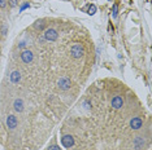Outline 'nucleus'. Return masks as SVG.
<instances>
[{
    "label": "nucleus",
    "mask_w": 152,
    "mask_h": 150,
    "mask_svg": "<svg viewBox=\"0 0 152 150\" xmlns=\"http://www.w3.org/2000/svg\"><path fill=\"white\" fill-rule=\"evenodd\" d=\"M144 144H146V141H144V138H142L140 136H137V137L134 138V146H135V149L137 150H140L144 146Z\"/></svg>",
    "instance_id": "nucleus-11"
},
{
    "label": "nucleus",
    "mask_w": 152,
    "mask_h": 150,
    "mask_svg": "<svg viewBox=\"0 0 152 150\" xmlns=\"http://www.w3.org/2000/svg\"><path fill=\"white\" fill-rule=\"evenodd\" d=\"M143 126V120L139 118V116H135L130 120V127L133 129H140Z\"/></svg>",
    "instance_id": "nucleus-8"
},
{
    "label": "nucleus",
    "mask_w": 152,
    "mask_h": 150,
    "mask_svg": "<svg viewBox=\"0 0 152 150\" xmlns=\"http://www.w3.org/2000/svg\"><path fill=\"white\" fill-rule=\"evenodd\" d=\"M5 34H7V27H3V35H5Z\"/></svg>",
    "instance_id": "nucleus-19"
},
{
    "label": "nucleus",
    "mask_w": 152,
    "mask_h": 150,
    "mask_svg": "<svg viewBox=\"0 0 152 150\" xmlns=\"http://www.w3.org/2000/svg\"><path fill=\"white\" fill-rule=\"evenodd\" d=\"M117 13H118V7H117V4H113V10H112V16H113V18L117 17Z\"/></svg>",
    "instance_id": "nucleus-14"
},
{
    "label": "nucleus",
    "mask_w": 152,
    "mask_h": 150,
    "mask_svg": "<svg viewBox=\"0 0 152 150\" xmlns=\"http://www.w3.org/2000/svg\"><path fill=\"white\" fill-rule=\"evenodd\" d=\"M13 109L16 110L17 113H22L25 109V104H24V100L22 98H16L13 101Z\"/></svg>",
    "instance_id": "nucleus-7"
},
{
    "label": "nucleus",
    "mask_w": 152,
    "mask_h": 150,
    "mask_svg": "<svg viewBox=\"0 0 152 150\" xmlns=\"http://www.w3.org/2000/svg\"><path fill=\"white\" fill-rule=\"evenodd\" d=\"M57 36H59V34H57V31L55 29H47L46 31H44V39L48 41L57 40Z\"/></svg>",
    "instance_id": "nucleus-4"
},
{
    "label": "nucleus",
    "mask_w": 152,
    "mask_h": 150,
    "mask_svg": "<svg viewBox=\"0 0 152 150\" xmlns=\"http://www.w3.org/2000/svg\"><path fill=\"white\" fill-rule=\"evenodd\" d=\"M70 85H71L70 79H69V78H65V76L60 78L59 82H57V87H59L61 91H68L69 88H70Z\"/></svg>",
    "instance_id": "nucleus-3"
},
{
    "label": "nucleus",
    "mask_w": 152,
    "mask_h": 150,
    "mask_svg": "<svg viewBox=\"0 0 152 150\" xmlns=\"http://www.w3.org/2000/svg\"><path fill=\"white\" fill-rule=\"evenodd\" d=\"M9 4H10V7H17V0H9Z\"/></svg>",
    "instance_id": "nucleus-16"
},
{
    "label": "nucleus",
    "mask_w": 152,
    "mask_h": 150,
    "mask_svg": "<svg viewBox=\"0 0 152 150\" xmlns=\"http://www.w3.org/2000/svg\"><path fill=\"white\" fill-rule=\"evenodd\" d=\"M5 123H7V127L9 129H15L16 127H17V124H18V120L13 114H9V115L7 116V119H5Z\"/></svg>",
    "instance_id": "nucleus-5"
},
{
    "label": "nucleus",
    "mask_w": 152,
    "mask_h": 150,
    "mask_svg": "<svg viewBox=\"0 0 152 150\" xmlns=\"http://www.w3.org/2000/svg\"><path fill=\"white\" fill-rule=\"evenodd\" d=\"M95 13H96V7L94 4H91L90 7H88V14L92 16V14H95Z\"/></svg>",
    "instance_id": "nucleus-13"
},
{
    "label": "nucleus",
    "mask_w": 152,
    "mask_h": 150,
    "mask_svg": "<svg viewBox=\"0 0 152 150\" xmlns=\"http://www.w3.org/2000/svg\"><path fill=\"white\" fill-rule=\"evenodd\" d=\"M61 144L64 148H71L74 145V137L71 135H65L61 137Z\"/></svg>",
    "instance_id": "nucleus-6"
},
{
    "label": "nucleus",
    "mask_w": 152,
    "mask_h": 150,
    "mask_svg": "<svg viewBox=\"0 0 152 150\" xmlns=\"http://www.w3.org/2000/svg\"><path fill=\"white\" fill-rule=\"evenodd\" d=\"M9 79H10V82H12L13 84H18V83L21 82V73L18 70L12 71L10 75H9Z\"/></svg>",
    "instance_id": "nucleus-9"
},
{
    "label": "nucleus",
    "mask_w": 152,
    "mask_h": 150,
    "mask_svg": "<svg viewBox=\"0 0 152 150\" xmlns=\"http://www.w3.org/2000/svg\"><path fill=\"white\" fill-rule=\"evenodd\" d=\"M83 53H85V49H83V47L81 45V44H74L73 47L70 48V54H71V57L73 58H81L82 56H83Z\"/></svg>",
    "instance_id": "nucleus-1"
},
{
    "label": "nucleus",
    "mask_w": 152,
    "mask_h": 150,
    "mask_svg": "<svg viewBox=\"0 0 152 150\" xmlns=\"http://www.w3.org/2000/svg\"><path fill=\"white\" fill-rule=\"evenodd\" d=\"M47 150H61V149H60V146H57V145H52V146H49Z\"/></svg>",
    "instance_id": "nucleus-15"
},
{
    "label": "nucleus",
    "mask_w": 152,
    "mask_h": 150,
    "mask_svg": "<svg viewBox=\"0 0 152 150\" xmlns=\"http://www.w3.org/2000/svg\"><path fill=\"white\" fill-rule=\"evenodd\" d=\"M112 106L115 107V109H121V107L124 106V100L122 97L120 96H115L112 98Z\"/></svg>",
    "instance_id": "nucleus-10"
},
{
    "label": "nucleus",
    "mask_w": 152,
    "mask_h": 150,
    "mask_svg": "<svg viewBox=\"0 0 152 150\" xmlns=\"http://www.w3.org/2000/svg\"><path fill=\"white\" fill-rule=\"evenodd\" d=\"M29 7H30V5H29V3H25V4L22 5L21 8H20V10L22 12V10H25V9H26V8H29Z\"/></svg>",
    "instance_id": "nucleus-18"
},
{
    "label": "nucleus",
    "mask_w": 152,
    "mask_h": 150,
    "mask_svg": "<svg viewBox=\"0 0 152 150\" xmlns=\"http://www.w3.org/2000/svg\"><path fill=\"white\" fill-rule=\"evenodd\" d=\"M21 60L24 63H31L33 60H34V53L29 49H25V51L21 52Z\"/></svg>",
    "instance_id": "nucleus-2"
},
{
    "label": "nucleus",
    "mask_w": 152,
    "mask_h": 150,
    "mask_svg": "<svg viewBox=\"0 0 152 150\" xmlns=\"http://www.w3.org/2000/svg\"><path fill=\"white\" fill-rule=\"evenodd\" d=\"M44 26H46V23H44V21H42V19H40V21H37V22H35V29L42 30Z\"/></svg>",
    "instance_id": "nucleus-12"
},
{
    "label": "nucleus",
    "mask_w": 152,
    "mask_h": 150,
    "mask_svg": "<svg viewBox=\"0 0 152 150\" xmlns=\"http://www.w3.org/2000/svg\"><path fill=\"white\" fill-rule=\"evenodd\" d=\"M7 7V0H0V8Z\"/></svg>",
    "instance_id": "nucleus-17"
}]
</instances>
